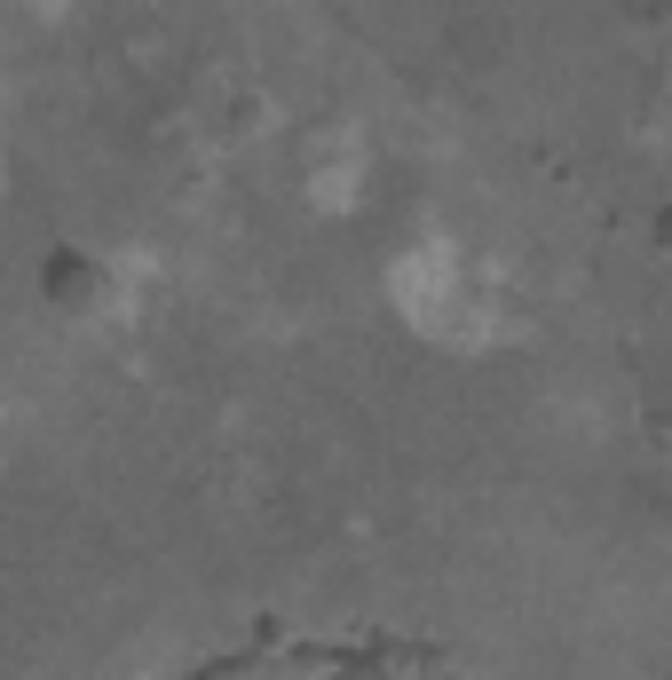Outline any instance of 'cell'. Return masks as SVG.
Segmentation results:
<instances>
[{
	"mask_svg": "<svg viewBox=\"0 0 672 680\" xmlns=\"http://www.w3.org/2000/svg\"><path fill=\"white\" fill-rule=\"evenodd\" d=\"M41 293H48V301H88V293H95V261H88L80 246H56V253L41 261Z\"/></svg>",
	"mask_w": 672,
	"mask_h": 680,
	"instance_id": "cell-1",
	"label": "cell"
}]
</instances>
